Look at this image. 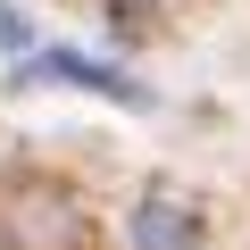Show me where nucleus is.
Segmentation results:
<instances>
[{
	"label": "nucleus",
	"mask_w": 250,
	"mask_h": 250,
	"mask_svg": "<svg viewBox=\"0 0 250 250\" xmlns=\"http://www.w3.org/2000/svg\"><path fill=\"white\" fill-rule=\"evenodd\" d=\"M0 250H100L92 200L50 167H9L0 175Z\"/></svg>",
	"instance_id": "nucleus-1"
},
{
	"label": "nucleus",
	"mask_w": 250,
	"mask_h": 250,
	"mask_svg": "<svg viewBox=\"0 0 250 250\" xmlns=\"http://www.w3.org/2000/svg\"><path fill=\"white\" fill-rule=\"evenodd\" d=\"M17 83H75V92H100V100H117V108H150V92L125 75V67H108V59H83V50H67V42H42V50H25V59H17Z\"/></svg>",
	"instance_id": "nucleus-2"
},
{
	"label": "nucleus",
	"mask_w": 250,
	"mask_h": 250,
	"mask_svg": "<svg viewBox=\"0 0 250 250\" xmlns=\"http://www.w3.org/2000/svg\"><path fill=\"white\" fill-rule=\"evenodd\" d=\"M125 233H134V250H208V217L175 184H150L134 200V225H125Z\"/></svg>",
	"instance_id": "nucleus-3"
}]
</instances>
